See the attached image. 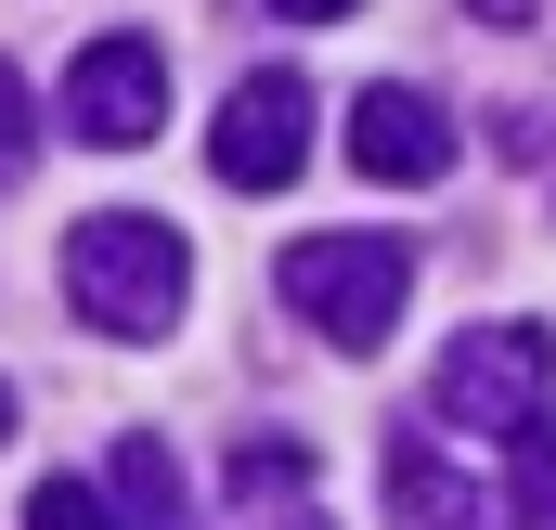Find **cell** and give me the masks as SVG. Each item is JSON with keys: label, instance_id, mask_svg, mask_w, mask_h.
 I'll return each instance as SVG.
<instances>
[{"label": "cell", "instance_id": "cell-1", "mask_svg": "<svg viewBox=\"0 0 556 530\" xmlns=\"http://www.w3.org/2000/svg\"><path fill=\"white\" fill-rule=\"evenodd\" d=\"M181 285H194V247H181L155 207H91V220L65 234V298H78V324L117 337V350H142V337L181 324Z\"/></svg>", "mask_w": 556, "mask_h": 530}, {"label": "cell", "instance_id": "cell-2", "mask_svg": "<svg viewBox=\"0 0 556 530\" xmlns=\"http://www.w3.org/2000/svg\"><path fill=\"white\" fill-rule=\"evenodd\" d=\"M273 285L324 350H389V324L415 298V260H402V234H298L273 260Z\"/></svg>", "mask_w": 556, "mask_h": 530}, {"label": "cell", "instance_id": "cell-3", "mask_svg": "<svg viewBox=\"0 0 556 530\" xmlns=\"http://www.w3.org/2000/svg\"><path fill=\"white\" fill-rule=\"evenodd\" d=\"M544 376H556V337H544V324H466V337L440 350L427 414L466 427V440H505L518 414H544Z\"/></svg>", "mask_w": 556, "mask_h": 530}, {"label": "cell", "instance_id": "cell-4", "mask_svg": "<svg viewBox=\"0 0 556 530\" xmlns=\"http://www.w3.org/2000/svg\"><path fill=\"white\" fill-rule=\"evenodd\" d=\"M65 130L104 142V155H142V142L168 130V52H155V39H78V65H65Z\"/></svg>", "mask_w": 556, "mask_h": 530}, {"label": "cell", "instance_id": "cell-5", "mask_svg": "<svg viewBox=\"0 0 556 530\" xmlns=\"http://www.w3.org/2000/svg\"><path fill=\"white\" fill-rule=\"evenodd\" d=\"M298 155H311V78H298V65L233 78V104H220V130H207V168H220L233 194H285Z\"/></svg>", "mask_w": 556, "mask_h": 530}, {"label": "cell", "instance_id": "cell-6", "mask_svg": "<svg viewBox=\"0 0 556 530\" xmlns=\"http://www.w3.org/2000/svg\"><path fill=\"white\" fill-rule=\"evenodd\" d=\"M350 168H363V181H440V168H453V117L427 104L415 78H376V91L350 104Z\"/></svg>", "mask_w": 556, "mask_h": 530}, {"label": "cell", "instance_id": "cell-7", "mask_svg": "<svg viewBox=\"0 0 556 530\" xmlns=\"http://www.w3.org/2000/svg\"><path fill=\"white\" fill-rule=\"evenodd\" d=\"M220 479H233V530H324L311 518V479H324L311 440H233Z\"/></svg>", "mask_w": 556, "mask_h": 530}, {"label": "cell", "instance_id": "cell-8", "mask_svg": "<svg viewBox=\"0 0 556 530\" xmlns=\"http://www.w3.org/2000/svg\"><path fill=\"white\" fill-rule=\"evenodd\" d=\"M389 518L402 530H479V492L440 466V440H389Z\"/></svg>", "mask_w": 556, "mask_h": 530}, {"label": "cell", "instance_id": "cell-9", "mask_svg": "<svg viewBox=\"0 0 556 530\" xmlns=\"http://www.w3.org/2000/svg\"><path fill=\"white\" fill-rule=\"evenodd\" d=\"M104 479H117V492H104V505H117V530H194L181 466H168V440H155V427H130V440H117V466H104Z\"/></svg>", "mask_w": 556, "mask_h": 530}, {"label": "cell", "instance_id": "cell-10", "mask_svg": "<svg viewBox=\"0 0 556 530\" xmlns=\"http://www.w3.org/2000/svg\"><path fill=\"white\" fill-rule=\"evenodd\" d=\"M505 505H518V530H556V414L505 427Z\"/></svg>", "mask_w": 556, "mask_h": 530}, {"label": "cell", "instance_id": "cell-11", "mask_svg": "<svg viewBox=\"0 0 556 530\" xmlns=\"http://www.w3.org/2000/svg\"><path fill=\"white\" fill-rule=\"evenodd\" d=\"M26 530H117V505H104L91 479H39V492H26Z\"/></svg>", "mask_w": 556, "mask_h": 530}, {"label": "cell", "instance_id": "cell-12", "mask_svg": "<svg viewBox=\"0 0 556 530\" xmlns=\"http://www.w3.org/2000/svg\"><path fill=\"white\" fill-rule=\"evenodd\" d=\"M26 155H39V104H26V78L0 65V181H26Z\"/></svg>", "mask_w": 556, "mask_h": 530}, {"label": "cell", "instance_id": "cell-13", "mask_svg": "<svg viewBox=\"0 0 556 530\" xmlns=\"http://www.w3.org/2000/svg\"><path fill=\"white\" fill-rule=\"evenodd\" d=\"M273 13H298V26H337V13H363V0H273Z\"/></svg>", "mask_w": 556, "mask_h": 530}, {"label": "cell", "instance_id": "cell-14", "mask_svg": "<svg viewBox=\"0 0 556 530\" xmlns=\"http://www.w3.org/2000/svg\"><path fill=\"white\" fill-rule=\"evenodd\" d=\"M466 13H479V26H531V0H466Z\"/></svg>", "mask_w": 556, "mask_h": 530}, {"label": "cell", "instance_id": "cell-15", "mask_svg": "<svg viewBox=\"0 0 556 530\" xmlns=\"http://www.w3.org/2000/svg\"><path fill=\"white\" fill-rule=\"evenodd\" d=\"M0 440H13V389H0Z\"/></svg>", "mask_w": 556, "mask_h": 530}]
</instances>
